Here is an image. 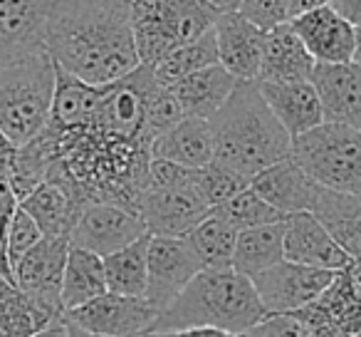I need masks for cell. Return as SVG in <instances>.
Here are the masks:
<instances>
[{
    "label": "cell",
    "instance_id": "6da1fadb",
    "mask_svg": "<svg viewBox=\"0 0 361 337\" xmlns=\"http://www.w3.org/2000/svg\"><path fill=\"white\" fill-rule=\"evenodd\" d=\"M45 50L87 85H109L141 65L131 0H50Z\"/></svg>",
    "mask_w": 361,
    "mask_h": 337
},
{
    "label": "cell",
    "instance_id": "7a4b0ae2",
    "mask_svg": "<svg viewBox=\"0 0 361 337\" xmlns=\"http://www.w3.org/2000/svg\"><path fill=\"white\" fill-rule=\"evenodd\" d=\"M208 122L216 144L213 159L245 179L257 177L292 151V136L267 107L257 80H238L226 105Z\"/></svg>",
    "mask_w": 361,
    "mask_h": 337
},
{
    "label": "cell",
    "instance_id": "3957f363",
    "mask_svg": "<svg viewBox=\"0 0 361 337\" xmlns=\"http://www.w3.org/2000/svg\"><path fill=\"white\" fill-rule=\"evenodd\" d=\"M265 315L267 310L250 278L235 268H203L176 300L159 312L149 335L186 327H218L245 335Z\"/></svg>",
    "mask_w": 361,
    "mask_h": 337
},
{
    "label": "cell",
    "instance_id": "277c9868",
    "mask_svg": "<svg viewBox=\"0 0 361 337\" xmlns=\"http://www.w3.org/2000/svg\"><path fill=\"white\" fill-rule=\"evenodd\" d=\"M57 67L47 52L0 67V131L13 146L35 139L47 124Z\"/></svg>",
    "mask_w": 361,
    "mask_h": 337
},
{
    "label": "cell",
    "instance_id": "5b68a950",
    "mask_svg": "<svg viewBox=\"0 0 361 337\" xmlns=\"http://www.w3.org/2000/svg\"><path fill=\"white\" fill-rule=\"evenodd\" d=\"M218 16L208 0H131V32L141 65H159L171 50L211 30Z\"/></svg>",
    "mask_w": 361,
    "mask_h": 337
},
{
    "label": "cell",
    "instance_id": "8992f818",
    "mask_svg": "<svg viewBox=\"0 0 361 337\" xmlns=\"http://www.w3.org/2000/svg\"><path fill=\"white\" fill-rule=\"evenodd\" d=\"M290 156L302 172L331 191L361 194V131L322 122L292 139Z\"/></svg>",
    "mask_w": 361,
    "mask_h": 337
},
{
    "label": "cell",
    "instance_id": "52a82bcc",
    "mask_svg": "<svg viewBox=\"0 0 361 337\" xmlns=\"http://www.w3.org/2000/svg\"><path fill=\"white\" fill-rule=\"evenodd\" d=\"M297 315L312 337H361V261L336 271L322 295Z\"/></svg>",
    "mask_w": 361,
    "mask_h": 337
},
{
    "label": "cell",
    "instance_id": "ba28073f",
    "mask_svg": "<svg viewBox=\"0 0 361 337\" xmlns=\"http://www.w3.org/2000/svg\"><path fill=\"white\" fill-rule=\"evenodd\" d=\"M198 271H203V266L186 236H151L144 297L161 312L176 300Z\"/></svg>",
    "mask_w": 361,
    "mask_h": 337
},
{
    "label": "cell",
    "instance_id": "9c48e42d",
    "mask_svg": "<svg viewBox=\"0 0 361 337\" xmlns=\"http://www.w3.org/2000/svg\"><path fill=\"white\" fill-rule=\"evenodd\" d=\"M159 310L146 297L109 292L65 312V320L87 332L104 337H136L149 335Z\"/></svg>",
    "mask_w": 361,
    "mask_h": 337
},
{
    "label": "cell",
    "instance_id": "30bf717a",
    "mask_svg": "<svg viewBox=\"0 0 361 337\" xmlns=\"http://www.w3.org/2000/svg\"><path fill=\"white\" fill-rule=\"evenodd\" d=\"M70 238L42 236L13 268V283L30 297L35 305L50 315L62 317V276H65Z\"/></svg>",
    "mask_w": 361,
    "mask_h": 337
},
{
    "label": "cell",
    "instance_id": "8fae6325",
    "mask_svg": "<svg viewBox=\"0 0 361 337\" xmlns=\"http://www.w3.org/2000/svg\"><path fill=\"white\" fill-rule=\"evenodd\" d=\"M331 278H334V271L300 266V263L282 258L280 263L260 271L250 280L267 315H277V312H297L310 305L322 295Z\"/></svg>",
    "mask_w": 361,
    "mask_h": 337
},
{
    "label": "cell",
    "instance_id": "7c38bea8",
    "mask_svg": "<svg viewBox=\"0 0 361 337\" xmlns=\"http://www.w3.org/2000/svg\"><path fill=\"white\" fill-rule=\"evenodd\" d=\"M213 208L196 182L176 187H149L141 199L139 216L151 236H188Z\"/></svg>",
    "mask_w": 361,
    "mask_h": 337
},
{
    "label": "cell",
    "instance_id": "4fadbf2b",
    "mask_svg": "<svg viewBox=\"0 0 361 337\" xmlns=\"http://www.w3.org/2000/svg\"><path fill=\"white\" fill-rule=\"evenodd\" d=\"M144 233L149 231L139 213L114 203H87L70 233V246L85 248L104 258L119 248H126Z\"/></svg>",
    "mask_w": 361,
    "mask_h": 337
},
{
    "label": "cell",
    "instance_id": "5bb4252c",
    "mask_svg": "<svg viewBox=\"0 0 361 337\" xmlns=\"http://www.w3.org/2000/svg\"><path fill=\"white\" fill-rule=\"evenodd\" d=\"M50 0H0V67L45 50Z\"/></svg>",
    "mask_w": 361,
    "mask_h": 337
},
{
    "label": "cell",
    "instance_id": "9a60e30c",
    "mask_svg": "<svg viewBox=\"0 0 361 337\" xmlns=\"http://www.w3.org/2000/svg\"><path fill=\"white\" fill-rule=\"evenodd\" d=\"M312 85L324 122L361 131V67L356 62H317Z\"/></svg>",
    "mask_w": 361,
    "mask_h": 337
},
{
    "label": "cell",
    "instance_id": "2e32d148",
    "mask_svg": "<svg viewBox=\"0 0 361 337\" xmlns=\"http://www.w3.org/2000/svg\"><path fill=\"white\" fill-rule=\"evenodd\" d=\"M285 261L300 266L324 268V271H341L351 263L344 248L331 238V233L319 223L312 211H300L285 218Z\"/></svg>",
    "mask_w": 361,
    "mask_h": 337
},
{
    "label": "cell",
    "instance_id": "e0dca14e",
    "mask_svg": "<svg viewBox=\"0 0 361 337\" xmlns=\"http://www.w3.org/2000/svg\"><path fill=\"white\" fill-rule=\"evenodd\" d=\"M218 62L235 80H257L265 45V30L252 25L240 13H221L213 23Z\"/></svg>",
    "mask_w": 361,
    "mask_h": 337
},
{
    "label": "cell",
    "instance_id": "ac0fdd59",
    "mask_svg": "<svg viewBox=\"0 0 361 337\" xmlns=\"http://www.w3.org/2000/svg\"><path fill=\"white\" fill-rule=\"evenodd\" d=\"M290 25L314 62H349L354 55V25L331 6L302 13L292 18Z\"/></svg>",
    "mask_w": 361,
    "mask_h": 337
},
{
    "label": "cell",
    "instance_id": "d6986e66",
    "mask_svg": "<svg viewBox=\"0 0 361 337\" xmlns=\"http://www.w3.org/2000/svg\"><path fill=\"white\" fill-rule=\"evenodd\" d=\"M250 187L270 206H275L285 216H292V213L300 211H312L322 184H317L312 177H307L302 172V166L292 156H287V159L262 169L257 177H252Z\"/></svg>",
    "mask_w": 361,
    "mask_h": 337
},
{
    "label": "cell",
    "instance_id": "ffe728a7",
    "mask_svg": "<svg viewBox=\"0 0 361 337\" xmlns=\"http://www.w3.org/2000/svg\"><path fill=\"white\" fill-rule=\"evenodd\" d=\"M260 92L265 97L267 107L277 117L287 134L295 136L314 129L317 124L324 122L322 117V105L312 80L300 82H257Z\"/></svg>",
    "mask_w": 361,
    "mask_h": 337
},
{
    "label": "cell",
    "instance_id": "44dd1931",
    "mask_svg": "<svg viewBox=\"0 0 361 337\" xmlns=\"http://www.w3.org/2000/svg\"><path fill=\"white\" fill-rule=\"evenodd\" d=\"M314 57L300 40L295 28L290 23L272 28L265 32V45H262L260 75L257 82H300L312 80L314 72Z\"/></svg>",
    "mask_w": 361,
    "mask_h": 337
},
{
    "label": "cell",
    "instance_id": "7402d4cb",
    "mask_svg": "<svg viewBox=\"0 0 361 337\" xmlns=\"http://www.w3.org/2000/svg\"><path fill=\"white\" fill-rule=\"evenodd\" d=\"M151 156L166 159L186 169H201L216 156L211 122L201 117H183L178 124L166 129L151 141Z\"/></svg>",
    "mask_w": 361,
    "mask_h": 337
},
{
    "label": "cell",
    "instance_id": "603a6c76",
    "mask_svg": "<svg viewBox=\"0 0 361 337\" xmlns=\"http://www.w3.org/2000/svg\"><path fill=\"white\" fill-rule=\"evenodd\" d=\"M18 206L37 223L42 236L70 238L85 203L77 201L65 187L47 179L37 189H32L23 201H18Z\"/></svg>",
    "mask_w": 361,
    "mask_h": 337
},
{
    "label": "cell",
    "instance_id": "cb8c5ba5",
    "mask_svg": "<svg viewBox=\"0 0 361 337\" xmlns=\"http://www.w3.org/2000/svg\"><path fill=\"white\" fill-rule=\"evenodd\" d=\"M312 213L351 261H361V194L331 191L322 187Z\"/></svg>",
    "mask_w": 361,
    "mask_h": 337
},
{
    "label": "cell",
    "instance_id": "d4e9b609",
    "mask_svg": "<svg viewBox=\"0 0 361 337\" xmlns=\"http://www.w3.org/2000/svg\"><path fill=\"white\" fill-rule=\"evenodd\" d=\"M235 77L221 65L206 67L193 75L183 77L180 82L171 85V92L178 100L180 110L186 117H201V119H211L231 97L233 87H235Z\"/></svg>",
    "mask_w": 361,
    "mask_h": 337
},
{
    "label": "cell",
    "instance_id": "484cf974",
    "mask_svg": "<svg viewBox=\"0 0 361 337\" xmlns=\"http://www.w3.org/2000/svg\"><path fill=\"white\" fill-rule=\"evenodd\" d=\"M106 292L104 258L85 248L70 246L62 276V310H75Z\"/></svg>",
    "mask_w": 361,
    "mask_h": 337
},
{
    "label": "cell",
    "instance_id": "4316f807",
    "mask_svg": "<svg viewBox=\"0 0 361 337\" xmlns=\"http://www.w3.org/2000/svg\"><path fill=\"white\" fill-rule=\"evenodd\" d=\"M282 238H285V221L238 231L233 268L243 276L252 278L265 268L280 263L285 258Z\"/></svg>",
    "mask_w": 361,
    "mask_h": 337
},
{
    "label": "cell",
    "instance_id": "83f0119b",
    "mask_svg": "<svg viewBox=\"0 0 361 337\" xmlns=\"http://www.w3.org/2000/svg\"><path fill=\"white\" fill-rule=\"evenodd\" d=\"M52 320L60 317L35 305L13 278L0 276V337H30Z\"/></svg>",
    "mask_w": 361,
    "mask_h": 337
},
{
    "label": "cell",
    "instance_id": "f1b7e54d",
    "mask_svg": "<svg viewBox=\"0 0 361 337\" xmlns=\"http://www.w3.org/2000/svg\"><path fill=\"white\" fill-rule=\"evenodd\" d=\"M151 233L139 236L126 248L104 256L106 290L119 295H139L146 290V253H149Z\"/></svg>",
    "mask_w": 361,
    "mask_h": 337
},
{
    "label": "cell",
    "instance_id": "f546056e",
    "mask_svg": "<svg viewBox=\"0 0 361 337\" xmlns=\"http://www.w3.org/2000/svg\"><path fill=\"white\" fill-rule=\"evenodd\" d=\"M216 62H218V47H216V32L211 28V30L203 32L196 40L171 50L159 65H154V77L161 85L171 87L183 80V77L193 75L198 70H206V67L216 65Z\"/></svg>",
    "mask_w": 361,
    "mask_h": 337
},
{
    "label": "cell",
    "instance_id": "4dcf8cb0",
    "mask_svg": "<svg viewBox=\"0 0 361 337\" xmlns=\"http://www.w3.org/2000/svg\"><path fill=\"white\" fill-rule=\"evenodd\" d=\"M186 238L203 268H233L238 231L216 211L208 213Z\"/></svg>",
    "mask_w": 361,
    "mask_h": 337
},
{
    "label": "cell",
    "instance_id": "1f68e13d",
    "mask_svg": "<svg viewBox=\"0 0 361 337\" xmlns=\"http://www.w3.org/2000/svg\"><path fill=\"white\" fill-rule=\"evenodd\" d=\"M213 211H216L223 221L231 223L235 231L267 226V223H280L287 218L282 211L270 206L252 187H245L243 191H238L235 196H231L228 201H223L221 206L213 208Z\"/></svg>",
    "mask_w": 361,
    "mask_h": 337
},
{
    "label": "cell",
    "instance_id": "d6a6232c",
    "mask_svg": "<svg viewBox=\"0 0 361 337\" xmlns=\"http://www.w3.org/2000/svg\"><path fill=\"white\" fill-rule=\"evenodd\" d=\"M245 187H250V179L240 177L238 172L228 169L226 164L213 159L211 164L196 169V189L201 191V196L206 199V203L211 208L221 206L223 201H228L231 196H235L238 191H243Z\"/></svg>",
    "mask_w": 361,
    "mask_h": 337
},
{
    "label": "cell",
    "instance_id": "836d02e7",
    "mask_svg": "<svg viewBox=\"0 0 361 337\" xmlns=\"http://www.w3.org/2000/svg\"><path fill=\"white\" fill-rule=\"evenodd\" d=\"M183 110H180L178 100L171 92V87L161 85L159 80L154 82L149 97H146V124H149L151 136L164 134L166 129H171L173 124H178L183 119Z\"/></svg>",
    "mask_w": 361,
    "mask_h": 337
},
{
    "label": "cell",
    "instance_id": "e575fe53",
    "mask_svg": "<svg viewBox=\"0 0 361 337\" xmlns=\"http://www.w3.org/2000/svg\"><path fill=\"white\" fill-rule=\"evenodd\" d=\"M42 238V231L37 228V223L23 211L20 206H16L11 216V223H8V233H6V256H8V266H11V276L13 268L18 266L23 256L35 246Z\"/></svg>",
    "mask_w": 361,
    "mask_h": 337
},
{
    "label": "cell",
    "instance_id": "d590c367",
    "mask_svg": "<svg viewBox=\"0 0 361 337\" xmlns=\"http://www.w3.org/2000/svg\"><path fill=\"white\" fill-rule=\"evenodd\" d=\"M238 13L265 32L282 25V23H290L287 0H240Z\"/></svg>",
    "mask_w": 361,
    "mask_h": 337
},
{
    "label": "cell",
    "instance_id": "8d00e7d4",
    "mask_svg": "<svg viewBox=\"0 0 361 337\" xmlns=\"http://www.w3.org/2000/svg\"><path fill=\"white\" fill-rule=\"evenodd\" d=\"M243 337H312V332L297 312H277L265 315Z\"/></svg>",
    "mask_w": 361,
    "mask_h": 337
},
{
    "label": "cell",
    "instance_id": "74e56055",
    "mask_svg": "<svg viewBox=\"0 0 361 337\" xmlns=\"http://www.w3.org/2000/svg\"><path fill=\"white\" fill-rule=\"evenodd\" d=\"M18 206V199L13 194L11 184L6 177H0V276H11V266H8V256H6V233H8V223L11 216Z\"/></svg>",
    "mask_w": 361,
    "mask_h": 337
},
{
    "label": "cell",
    "instance_id": "f35d334b",
    "mask_svg": "<svg viewBox=\"0 0 361 337\" xmlns=\"http://www.w3.org/2000/svg\"><path fill=\"white\" fill-rule=\"evenodd\" d=\"M151 337H243V335L228 332V330H218V327H186V330L154 332Z\"/></svg>",
    "mask_w": 361,
    "mask_h": 337
},
{
    "label": "cell",
    "instance_id": "ab89813d",
    "mask_svg": "<svg viewBox=\"0 0 361 337\" xmlns=\"http://www.w3.org/2000/svg\"><path fill=\"white\" fill-rule=\"evenodd\" d=\"M329 6L341 13L351 25H361V0H331Z\"/></svg>",
    "mask_w": 361,
    "mask_h": 337
},
{
    "label": "cell",
    "instance_id": "60d3db41",
    "mask_svg": "<svg viewBox=\"0 0 361 337\" xmlns=\"http://www.w3.org/2000/svg\"><path fill=\"white\" fill-rule=\"evenodd\" d=\"M331 0H287V11H290V20L302 13H310V11H317L322 6H329Z\"/></svg>",
    "mask_w": 361,
    "mask_h": 337
},
{
    "label": "cell",
    "instance_id": "b9f144b4",
    "mask_svg": "<svg viewBox=\"0 0 361 337\" xmlns=\"http://www.w3.org/2000/svg\"><path fill=\"white\" fill-rule=\"evenodd\" d=\"M30 337H70V332H67V320L65 317H60V320L47 322L45 327H40V330Z\"/></svg>",
    "mask_w": 361,
    "mask_h": 337
},
{
    "label": "cell",
    "instance_id": "7bdbcfd3",
    "mask_svg": "<svg viewBox=\"0 0 361 337\" xmlns=\"http://www.w3.org/2000/svg\"><path fill=\"white\" fill-rule=\"evenodd\" d=\"M13 154H16V146H13L11 139L0 131V177H6L8 174V166H11V161H13Z\"/></svg>",
    "mask_w": 361,
    "mask_h": 337
},
{
    "label": "cell",
    "instance_id": "ee69618b",
    "mask_svg": "<svg viewBox=\"0 0 361 337\" xmlns=\"http://www.w3.org/2000/svg\"><path fill=\"white\" fill-rule=\"evenodd\" d=\"M218 13H235L240 8V0H208Z\"/></svg>",
    "mask_w": 361,
    "mask_h": 337
},
{
    "label": "cell",
    "instance_id": "f6af8a7d",
    "mask_svg": "<svg viewBox=\"0 0 361 337\" xmlns=\"http://www.w3.org/2000/svg\"><path fill=\"white\" fill-rule=\"evenodd\" d=\"M351 62L361 67V25H354V55H351Z\"/></svg>",
    "mask_w": 361,
    "mask_h": 337
},
{
    "label": "cell",
    "instance_id": "bcb514c9",
    "mask_svg": "<svg viewBox=\"0 0 361 337\" xmlns=\"http://www.w3.org/2000/svg\"><path fill=\"white\" fill-rule=\"evenodd\" d=\"M67 332H70V337H104V335H94V332L82 330V327L72 325V322H67ZM136 337H151V335H136Z\"/></svg>",
    "mask_w": 361,
    "mask_h": 337
}]
</instances>
